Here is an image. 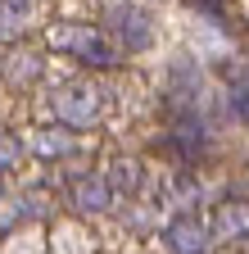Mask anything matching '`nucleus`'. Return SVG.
<instances>
[{
	"mask_svg": "<svg viewBox=\"0 0 249 254\" xmlns=\"http://www.w3.org/2000/svg\"><path fill=\"white\" fill-rule=\"evenodd\" d=\"M50 46L59 55L86 64V68H118V50L109 46L104 32H96L91 23H59V27H50Z\"/></svg>",
	"mask_w": 249,
	"mask_h": 254,
	"instance_id": "f257e3e1",
	"label": "nucleus"
},
{
	"mask_svg": "<svg viewBox=\"0 0 249 254\" xmlns=\"http://www.w3.org/2000/svg\"><path fill=\"white\" fill-rule=\"evenodd\" d=\"M104 27H109V37L127 50V55H136V50H145L154 41V23H149V14L141 5H109Z\"/></svg>",
	"mask_w": 249,
	"mask_h": 254,
	"instance_id": "f03ea898",
	"label": "nucleus"
},
{
	"mask_svg": "<svg viewBox=\"0 0 249 254\" xmlns=\"http://www.w3.org/2000/svg\"><path fill=\"white\" fill-rule=\"evenodd\" d=\"M50 109H54V118L64 127H91L100 118V95L91 86H59L50 95Z\"/></svg>",
	"mask_w": 249,
	"mask_h": 254,
	"instance_id": "7ed1b4c3",
	"label": "nucleus"
},
{
	"mask_svg": "<svg viewBox=\"0 0 249 254\" xmlns=\"http://www.w3.org/2000/svg\"><path fill=\"white\" fill-rule=\"evenodd\" d=\"M163 241H168V250H172V254H204V250H208V227H204L199 218L181 213V218H172V222H168Z\"/></svg>",
	"mask_w": 249,
	"mask_h": 254,
	"instance_id": "20e7f679",
	"label": "nucleus"
},
{
	"mask_svg": "<svg viewBox=\"0 0 249 254\" xmlns=\"http://www.w3.org/2000/svg\"><path fill=\"white\" fill-rule=\"evenodd\" d=\"M73 204H77L82 213H104V209L113 204L109 177H77V182H73Z\"/></svg>",
	"mask_w": 249,
	"mask_h": 254,
	"instance_id": "39448f33",
	"label": "nucleus"
},
{
	"mask_svg": "<svg viewBox=\"0 0 249 254\" xmlns=\"http://www.w3.org/2000/svg\"><path fill=\"white\" fill-rule=\"evenodd\" d=\"M213 236L217 241H245L249 236V204H222L213 218Z\"/></svg>",
	"mask_w": 249,
	"mask_h": 254,
	"instance_id": "423d86ee",
	"label": "nucleus"
},
{
	"mask_svg": "<svg viewBox=\"0 0 249 254\" xmlns=\"http://www.w3.org/2000/svg\"><path fill=\"white\" fill-rule=\"evenodd\" d=\"M37 77H41V59H37V55L18 50V55H9V59H5V82H18V86H32Z\"/></svg>",
	"mask_w": 249,
	"mask_h": 254,
	"instance_id": "0eeeda50",
	"label": "nucleus"
},
{
	"mask_svg": "<svg viewBox=\"0 0 249 254\" xmlns=\"http://www.w3.org/2000/svg\"><path fill=\"white\" fill-rule=\"evenodd\" d=\"M32 145H37L41 154H54V159H64V154H73V150H77V141H73L68 132H54V127H41Z\"/></svg>",
	"mask_w": 249,
	"mask_h": 254,
	"instance_id": "6e6552de",
	"label": "nucleus"
},
{
	"mask_svg": "<svg viewBox=\"0 0 249 254\" xmlns=\"http://www.w3.org/2000/svg\"><path fill=\"white\" fill-rule=\"evenodd\" d=\"M172 145H177L181 154H199V150H204V127L191 123V118H181L177 132H172Z\"/></svg>",
	"mask_w": 249,
	"mask_h": 254,
	"instance_id": "1a4fd4ad",
	"label": "nucleus"
},
{
	"mask_svg": "<svg viewBox=\"0 0 249 254\" xmlns=\"http://www.w3.org/2000/svg\"><path fill=\"white\" fill-rule=\"evenodd\" d=\"M109 186L113 190H136L141 186V164H136V159H118L113 173H109Z\"/></svg>",
	"mask_w": 249,
	"mask_h": 254,
	"instance_id": "9d476101",
	"label": "nucleus"
},
{
	"mask_svg": "<svg viewBox=\"0 0 249 254\" xmlns=\"http://www.w3.org/2000/svg\"><path fill=\"white\" fill-rule=\"evenodd\" d=\"M23 27H27V23H23V14H18V9L0 5V41H5V46H9V41H18V37H23Z\"/></svg>",
	"mask_w": 249,
	"mask_h": 254,
	"instance_id": "9b49d317",
	"label": "nucleus"
},
{
	"mask_svg": "<svg viewBox=\"0 0 249 254\" xmlns=\"http://www.w3.org/2000/svg\"><path fill=\"white\" fill-rule=\"evenodd\" d=\"M18 154H23L18 136H9V132H0V173H9V168H18Z\"/></svg>",
	"mask_w": 249,
	"mask_h": 254,
	"instance_id": "f8f14e48",
	"label": "nucleus"
},
{
	"mask_svg": "<svg viewBox=\"0 0 249 254\" xmlns=\"http://www.w3.org/2000/svg\"><path fill=\"white\" fill-rule=\"evenodd\" d=\"M231 109L249 123V86H236V91H231Z\"/></svg>",
	"mask_w": 249,
	"mask_h": 254,
	"instance_id": "ddd939ff",
	"label": "nucleus"
},
{
	"mask_svg": "<svg viewBox=\"0 0 249 254\" xmlns=\"http://www.w3.org/2000/svg\"><path fill=\"white\" fill-rule=\"evenodd\" d=\"M0 5H9V9H18V14L27 18V14H32V9H37V0H0Z\"/></svg>",
	"mask_w": 249,
	"mask_h": 254,
	"instance_id": "4468645a",
	"label": "nucleus"
}]
</instances>
